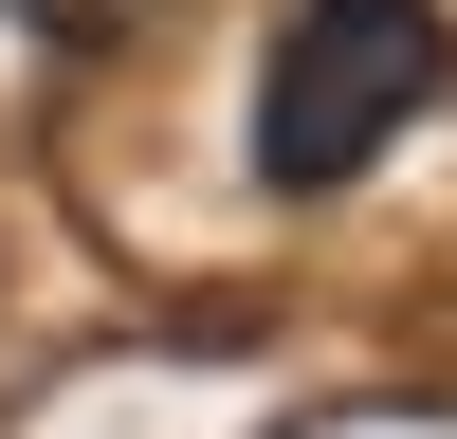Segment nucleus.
<instances>
[{"mask_svg": "<svg viewBox=\"0 0 457 439\" xmlns=\"http://www.w3.org/2000/svg\"><path fill=\"white\" fill-rule=\"evenodd\" d=\"M421 110H457V19L439 0H275V55H256V183L329 202V183H366Z\"/></svg>", "mask_w": 457, "mask_h": 439, "instance_id": "nucleus-1", "label": "nucleus"}, {"mask_svg": "<svg viewBox=\"0 0 457 439\" xmlns=\"http://www.w3.org/2000/svg\"><path fill=\"white\" fill-rule=\"evenodd\" d=\"M0 19H19L37 55H129V37H165L183 0H0Z\"/></svg>", "mask_w": 457, "mask_h": 439, "instance_id": "nucleus-2", "label": "nucleus"}]
</instances>
